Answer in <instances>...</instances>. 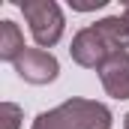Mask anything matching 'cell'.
<instances>
[{
  "instance_id": "cell-9",
  "label": "cell",
  "mask_w": 129,
  "mask_h": 129,
  "mask_svg": "<svg viewBox=\"0 0 129 129\" xmlns=\"http://www.w3.org/2000/svg\"><path fill=\"white\" fill-rule=\"evenodd\" d=\"M3 126L6 129H18V123H21V108L18 105H12V102H3Z\"/></svg>"
},
{
  "instance_id": "cell-5",
  "label": "cell",
  "mask_w": 129,
  "mask_h": 129,
  "mask_svg": "<svg viewBox=\"0 0 129 129\" xmlns=\"http://www.w3.org/2000/svg\"><path fill=\"white\" fill-rule=\"evenodd\" d=\"M99 78L105 93L114 99H129V54L114 51L105 63L99 66Z\"/></svg>"
},
{
  "instance_id": "cell-2",
  "label": "cell",
  "mask_w": 129,
  "mask_h": 129,
  "mask_svg": "<svg viewBox=\"0 0 129 129\" xmlns=\"http://www.w3.org/2000/svg\"><path fill=\"white\" fill-rule=\"evenodd\" d=\"M60 117L66 120L69 129H108L111 126V111L102 102L90 99H66L63 105H57Z\"/></svg>"
},
{
  "instance_id": "cell-4",
  "label": "cell",
  "mask_w": 129,
  "mask_h": 129,
  "mask_svg": "<svg viewBox=\"0 0 129 129\" xmlns=\"http://www.w3.org/2000/svg\"><path fill=\"white\" fill-rule=\"evenodd\" d=\"M69 54H72V60H75V63L84 66V69H99V66L105 63L114 51L105 45V39H102L93 27H84V30L75 33Z\"/></svg>"
},
{
  "instance_id": "cell-1",
  "label": "cell",
  "mask_w": 129,
  "mask_h": 129,
  "mask_svg": "<svg viewBox=\"0 0 129 129\" xmlns=\"http://www.w3.org/2000/svg\"><path fill=\"white\" fill-rule=\"evenodd\" d=\"M18 6H21L24 18L30 24V33L36 39V45H42V48L57 45V39L63 36V24H66L60 6L54 0H24Z\"/></svg>"
},
{
  "instance_id": "cell-8",
  "label": "cell",
  "mask_w": 129,
  "mask_h": 129,
  "mask_svg": "<svg viewBox=\"0 0 129 129\" xmlns=\"http://www.w3.org/2000/svg\"><path fill=\"white\" fill-rule=\"evenodd\" d=\"M33 129H69V126H66L63 117H60V111L54 108V111H42L33 120Z\"/></svg>"
},
{
  "instance_id": "cell-10",
  "label": "cell",
  "mask_w": 129,
  "mask_h": 129,
  "mask_svg": "<svg viewBox=\"0 0 129 129\" xmlns=\"http://www.w3.org/2000/svg\"><path fill=\"white\" fill-rule=\"evenodd\" d=\"M99 6H105V0H93V3H72V9H78V12H90V9H99Z\"/></svg>"
},
{
  "instance_id": "cell-11",
  "label": "cell",
  "mask_w": 129,
  "mask_h": 129,
  "mask_svg": "<svg viewBox=\"0 0 129 129\" xmlns=\"http://www.w3.org/2000/svg\"><path fill=\"white\" fill-rule=\"evenodd\" d=\"M123 21L129 24V3H126V9H123Z\"/></svg>"
},
{
  "instance_id": "cell-3",
  "label": "cell",
  "mask_w": 129,
  "mask_h": 129,
  "mask_svg": "<svg viewBox=\"0 0 129 129\" xmlns=\"http://www.w3.org/2000/svg\"><path fill=\"white\" fill-rule=\"evenodd\" d=\"M15 72L27 81V84H48L57 78L60 66L54 60V54L42 51V48H24L21 57L15 60Z\"/></svg>"
},
{
  "instance_id": "cell-7",
  "label": "cell",
  "mask_w": 129,
  "mask_h": 129,
  "mask_svg": "<svg viewBox=\"0 0 129 129\" xmlns=\"http://www.w3.org/2000/svg\"><path fill=\"white\" fill-rule=\"evenodd\" d=\"M24 51V36L15 21H0V60L15 63Z\"/></svg>"
},
{
  "instance_id": "cell-12",
  "label": "cell",
  "mask_w": 129,
  "mask_h": 129,
  "mask_svg": "<svg viewBox=\"0 0 129 129\" xmlns=\"http://www.w3.org/2000/svg\"><path fill=\"white\" fill-rule=\"evenodd\" d=\"M123 129H129V114H126V117H123Z\"/></svg>"
},
{
  "instance_id": "cell-6",
  "label": "cell",
  "mask_w": 129,
  "mask_h": 129,
  "mask_svg": "<svg viewBox=\"0 0 129 129\" xmlns=\"http://www.w3.org/2000/svg\"><path fill=\"white\" fill-rule=\"evenodd\" d=\"M93 30L105 39V45L111 51H126L129 48V24L123 21V15H111L93 24Z\"/></svg>"
}]
</instances>
